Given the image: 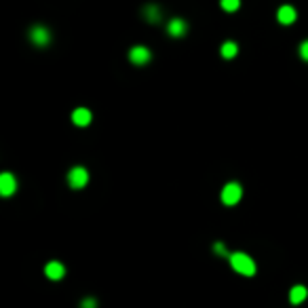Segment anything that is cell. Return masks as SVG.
<instances>
[{"label": "cell", "instance_id": "e0dca14e", "mask_svg": "<svg viewBox=\"0 0 308 308\" xmlns=\"http://www.w3.org/2000/svg\"><path fill=\"white\" fill-rule=\"evenodd\" d=\"M213 249H216V254H220V256H226V247H224L222 243H216V247H213Z\"/></svg>", "mask_w": 308, "mask_h": 308}, {"label": "cell", "instance_id": "3957f363", "mask_svg": "<svg viewBox=\"0 0 308 308\" xmlns=\"http://www.w3.org/2000/svg\"><path fill=\"white\" fill-rule=\"evenodd\" d=\"M87 181H89V171L85 167H74L68 173V184L72 188H85Z\"/></svg>", "mask_w": 308, "mask_h": 308}, {"label": "cell", "instance_id": "5b68a950", "mask_svg": "<svg viewBox=\"0 0 308 308\" xmlns=\"http://www.w3.org/2000/svg\"><path fill=\"white\" fill-rule=\"evenodd\" d=\"M129 59H131V64H135V66H144L152 59V53H150L146 46H133L129 51Z\"/></svg>", "mask_w": 308, "mask_h": 308}, {"label": "cell", "instance_id": "2e32d148", "mask_svg": "<svg viewBox=\"0 0 308 308\" xmlns=\"http://www.w3.org/2000/svg\"><path fill=\"white\" fill-rule=\"evenodd\" d=\"M81 308H97V302L93 298H87V300L81 302Z\"/></svg>", "mask_w": 308, "mask_h": 308}, {"label": "cell", "instance_id": "5bb4252c", "mask_svg": "<svg viewBox=\"0 0 308 308\" xmlns=\"http://www.w3.org/2000/svg\"><path fill=\"white\" fill-rule=\"evenodd\" d=\"M220 4H222V9H224V11H228V13H234V11L241 6V0H222V2H220Z\"/></svg>", "mask_w": 308, "mask_h": 308}, {"label": "cell", "instance_id": "4fadbf2b", "mask_svg": "<svg viewBox=\"0 0 308 308\" xmlns=\"http://www.w3.org/2000/svg\"><path fill=\"white\" fill-rule=\"evenodd\" d=\"M144 15H146V19L152 21V23L161 21V11H159V6H156V4H148L144 9Z\"/></svg>", "mask_w": 308, "mask_h": 308}, {"label": "cell", "instance_id": "ba28073f", "mask_svg": "<svg viewBox=\"0 0 308 308\" xmlns=\"http://www.w3.org/2000/svg\"><path fill=\"white\" fill-rule=\"evenodd\" d=\"M296 9L294 6H289V4H283L279 13H276V19H279V23H283V26H289V23H294L296 21Z\"/></svg>", "mask_w": 308, "mask_h": 308}, {"label": "cell", "instance_id": "9c48e42d", "mask_svg": "<svg viewBox=\"0 0 308 308\" xmlns=\"http://www.w3.org/2000/svg\"><path fill=\"white\" fill-rule=\"evenodd\" d=\"M91 112L87 108H76L72 112V123L76 125V127H87V125L91 123Z\"/></svg>", "mask_w": 308, "mask_h": 308}, {"label": "cell", "instance_id": "7c38bea8", "mask_svg": "<svg viewBox=\"0 0 308 308\" xmlns=\"http://www.w3.org/2000/svg\"><path fill=\"white\" fill-rule=\"evenodd\" d=\"M220 53H222V57H224V59H232V57H236V53H239V46H236V43L228 41V43L222 44Z\"/></svg>", "mask_w": 308, "mask_h": 308}, {"label": "cell", "instance_id": "8992f818", "mask_svg": "<svg viewBox=\"0 0 308 308\" xmlns=\"http://www.w3.org/2000/svg\"><path fill=\"white\" fill-rule=\"evenodd\" d=\"M17 190V179H15L13 173H2L0 176V194L2 196H11Z\"/></svg>", "mask_w": 308, "mask_h": 308}, {"label": "cell", "instance_id": "7a4b0ae2", "mask_svg": "<svg viewBox=\"0 0 308 308\" xmlns=\"http://www.w3.org/2000/svg\"><path fill=\"white\" fill-rule=\"evenodd\" d=\"M243 196V188L236 184V181H232V184H226L224 190H222V203L224 205H236L241 201Z\"/></svg>", "mask_w": 308, "mask_h": 308}, {"label": "cell", "instance_id": "277c9868", "mask_svg": "<svg viewBox=\"0 0 308 308\" xmlns=\"http://www.w3.org/2000/svg\"><path fill=\"white\" fill-rule=\"evenodd\" d=\"M30 41H32L36 46H46L51 43V32L43 26H34L30 30Z\"/></svg>", "mask_w": 308, "mask_h": 308}, {"label": "cell", "instance_id": "30bf717a", "mask_svg": "<svg viewBox=\"0 0 308 308\" xmlns=\"http://www.w3.org/2000/svg\"><path fill=\"white\" fill-rule=\"evenodd\" d=\"M44 274L49 276L51 281H59L61 276L66 274V268H64V264H61V262H49V264H46V268H44Z\"/></svg>", "mask_w": 308, "mask_h": 308}, {"label": "cell", "instance_id": "8fae6325", "mask_svg": "<svg viewBox=\"0 0 308 308\" xmlns=\"http://www.w3.org/2000/svg\"><path fill=\"white\" fill-rule=\"evenodd\" d=\"M306 296H308V289L304 285H296V287H291V291H289V302L291 304H302L306 300Z\"/></svg>", "mask_w": 308, "mask_h": 308}, {"label": "cell", "instance_id": "52a82bcc", "mask_svg": "<svg viewBox=\"0 0 308 308\" xmlns=\"http://www.w3.org/2000/svg\"><path fill=\"white\" fill-rule=\"evenodd\" d=\"M167 32L169 36L173 38H179V36H184L188 32V23L184 19H179V17H173L169 23H167Z\"/></svg>", "mask_w": 308, "mask_h": 308}, {"label": "cell", "instance_id": "9a60e30c", "mask_svg": "<svg viewBox=\"0 0 308 308\" xmlns=\"http://www.w3.org/2000/svg\"><path fill=\"white\" fill-rule=\"evenodd\" d=\"M300 57H302L304 61H308V41H304L302 44H300Z\"/></svg>", "mask_w": 308, "mask_h": 308}, {"label": "cell", "instance_id": "6da1fadb", "mask_svg": "<svg viewBox=\"0 0 308 308\" xmlns=\"http://www.w3.org/2000/svg\"><path fill=\"white\" fill-rule=\"evenodd\" d=\"M230 266L236 272H241L243 276H254L256 274V262L247 254H243V251L230 256Z\"/></svg>", "mask_w": 308, "mask_h": 308}]
</instances>
